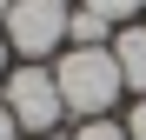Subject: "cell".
Segmentation results:
<instances>
[{
    "label": "cell",
    "mask_w": 146,
    "mask_h": 140,
    "mask_svg": "<svg viewBox=\"0 0 146 140\" xmlns=\"http://www.w3.org/2000/svg\"><path fill=\"white\" fill-rule=\"evenodd\" d=\"M80 140H133V133L119 127V120H86V127H80Z\"/></svg>",
    "instance_id": "7"
},
{
    "label": "cell",
    "mask_w": 146,
    "mask_h": 140,
    "mask_svg": "<svg viewBox=\"0 0 146 140\" xmlns=\"http://www.w3.org/2000/svg\"><path fill=\"white\" fill-rule=\"evenodd\" d=\"M13 113V127H33V133H46L66 113V100H60V80L46 74V67H13L7 74V100H0Z\"/></svg>",
    "instance_id": "2"
},
{
    "label": "cell",
    "mask_w": 146,
    "mask_h": 140,
    "mask_svg": "<svg viewBox=\"0 0 146 140\" xmlns=\"http://www.w3.org/2000/svg\"><path fill=\"white\" fill-rule=\"evenodd\" d=\"M126 133H133V140H146V100L133 107V120H126Z\"/></svg>",
    "instance_id": "8"
},
{
    "label": "cell",
    "mask_w": 146,
    "mask_h": 140,
    "mask_svg": "<svg viewBox=\"0 0 146 140\" xmlns=\"http://www.w3.org/2000/svg\"><path fill=\"white\" fill-rule=\"evenodd\" d=\"M0 74H7V40H0Z\"/></svg>",
    "instance_id": "10"
},
{
    "label": "cell",
    "mask_w": 146,
    "mask_h": 140,
    "mask_svg": "<svg viewBox=\"0 0 146 140\" xmlns=\"http://www.w3.org/2000/svg\"><path fill=\"white\" fill-rule=\"evenodd\" d=\"M53 7H66V0H53Z\"/></svg>",
    "instance_id": "12"
},
{
    "label": "cell",
    "mask_w": 146,
    "mask_h": 140,
    "mask_svg": "<svg viewBox=\"0 0 146 140\" xmlns=\"http://www.w3.org/2000/svg\"><path fill=\"white\" fill-rule=\"evenodd\" d=\"M40 140H53V133H40Z\"/></svg>",
    "instance_id": "13"
},
{
    "label": "cell",
    "mask_w": 146,
    "mask_h": 140,
    "mask_svg": "<svg viewBox=\"0 0 146 140\" xmlns=\"http://www.w3.org/2000/svg\"><path fill=\"white\" fill-rule=\"evenodd\" d=\"M13 133H20V127H13V113L0 107V140H13Z\"/></svg>",
    "instance_id": "9"
},
{
    "label": "cell",
    "mask_w": 146,
    "mask_h": 140,
    "mask_svg": "<svg viewBox=\"0 0 146 140\" xmlns=\"http://www.w3.org/2000/svg\"><path fill=\"white\" fill-rule=\"evenodd\" d=\"M7 40L27 60L53 54V47L66 40V7H53V0H13V7H7Z\"/></svg>",
    "instance_id": "3"
},
{
    "label": "cell",
    "mask_w": 146,
    "mask_h": 140,
    "mask_svg": "<svg viewBox=\"0 0 146 140\" xmlns=\"http://www.w3.org/2000/svg\"><path fill=\"white\" fill-rule=\"evenodd\" d=\"M139 7H146V0H86V13H100L106 27H113V20H133Z\"/></svg>",
    "instance_id": "6"
},
{
    "label": "cell",
    "mask_w": 146,
    "mask_h": 140,
    "mask_svg": "<svg viewBox=\"0 0 146 140\" xmlns=\"http://www.w3.org/2000/svg\"><path fill=\"white\" fill-rule=\"evenodd\" d=\"M113 60H119V80H126L139 100H146V27H119V40H113Z\"/></svg>",
    "instance_id": "4"
},
{
    "label": "cell",
    "mask_w": 146,
    "mask_h": 140,
    "mask_svg": "<svg viewBox=\"0 0 146 140\" xmlns=\"http://www.w3.org/2000/svg\"><path fill=\"white\" fill-rule=\"evenodd\" d=\"M60 100L73 113H86V120H106V107L119 100V60H113V47H73V54L60 60Z\"/></svg>",
    "instance_id": "1"
},
{
    "label": "cell",
    "mask_w": 146,
    "mask_h": 140,
    "mask_svg": "<svg viewBox=\"0 0 146 140\" xmlns=\"http://www.w3.org/2000/svg\"><path fill=\"white\" fill-rule=\"evenodd\" d=\"M66 40H73V47H100V40H106V20H100V13H86V7H80V13H66Z\"/></svg>",
    "instance_id": "5"
},
{
    "label": "cell",
    "mask_w": 146,
    "mask_h": 140,
    "mask_svg": "<svg viewBox=\"0 0 146 140\" xmlns=\"http://www.w3.org/2000/svg\"><path fill=\"white\" fill-rule=\"evenodd\" d=\"M7 7H13V0H0V20H7Z\"/></svg>",
    "instance_id": "11"
}]
</instances>
